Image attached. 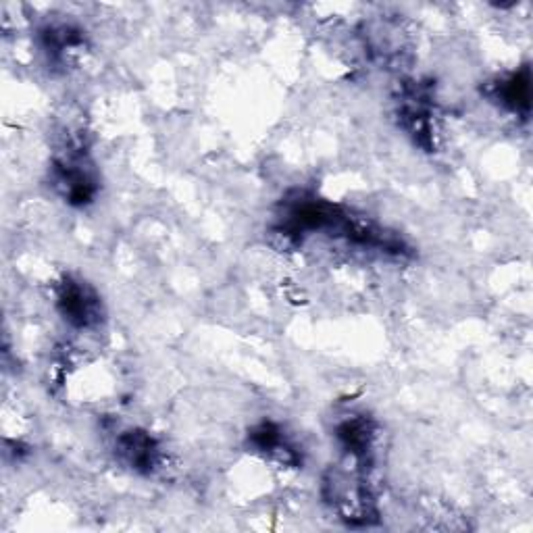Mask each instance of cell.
<instances>
[{
	"label": "cell",
	"instance_id": "cell-1",
	"mask_svg": "<svg viewBox=\"0 0 533 533\" xmlns=\"http://www.w3.org/2000/svg\"><path fill=\"white\" fill-rule=\"evenodd\" d=\"M59 307L73 325L84 327L98 319V298L82 282L67 279L59 292Z\"/></svg>",
	"mask_w": 533,
	"mask_h": 533
},
{
	"label": "cell",
	"instance_id": "cell-2",
	"mask_svg": "<svg viewBox=\"0 0 533 533\" xmlns=\"http://www.w3.org/2000/svg\"><path fill=\"white\" fill-rule=\"evenodd\" d=\"M119 452L136 471H152L157 463V446L146 434H134L132 431V434L121 438Z\"/></svg>",
	"mask_w": 533,
	"mask_h": 533
}]
</instances>
